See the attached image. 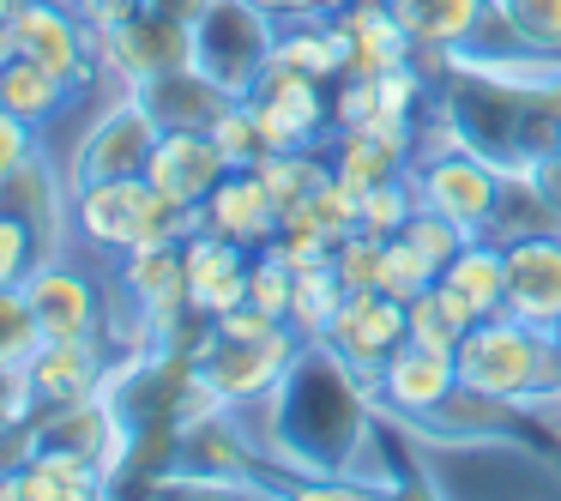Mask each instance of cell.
<instances>
[{"label":"cell","mask_w":561,"mask_h":501,"mask_svg":"<svg viewBox=\"0 0 561 501\" xmlns=\"http://www.w3.org/2000/svg\"><path fill=\"white\" fill-rule=\"evenodd\" d=\"M302 344L308 339L290 327V320L272 327V332H254V339H224V332H206L194 375L206 380L224 405H254V399H266V392L290 375V363H296Z\"/></svg>","instance_id":"5"},{"label":"cell","mask_w":561,"mask_h":501,"mask_svg":"<svg viewBox=\"0 0 561 501\" xmlns=\"http://www.w3.org/2000/svg\"><path fill=\"white\" fill-rule=\"evenodd\" d=\"M411 182H416V206L453 218L465 236H489V218H495V206H501L507 170L489 163L483 151L459 146V151H440V158H423L411 170Z\"/></svg>","instance_id":"7"},{"label":"cell","mask_w":561,"mask_h":501,"mask_svg":"<svg viewBox=\"0 0 561 501\" xmlns=\"http://www.w3.org/2000/svg\"><path fill=\"white\" fill-rule=\"evenodd\" d=\"M513 49L525 55H561V0H489Z\"/></svg>","instance_id":"32"},{"label":"cell","mask_w":561,"mask_h":501,"mask_svg":"<svg viewBox=\"0 0 561 501\" xmlns=\"http://www.w3.org/2000/svg\"><path fill=\"white\" fill-rule=\"evenodd\" d=\"M556 429H561V399H556Z\"/></svg>","instance_id":"49"},{"label":"cell","mask_w":561,"mask_h":501,"mask_svg":"<svg viewBox=\"0 0 561 501\" xmlns=\"http://www.w3.org/2000/svg\"><path fill=\"white\" fill-rule=\"evenodd\" d=\"M549 339H556V356H561V320H556V327H549Z\"/></svg>","instance_id":"48"},{"label":"cell","mask_w":561,"mask_h":501,"mask_svg":"<svg viewBox=\"0 0 561 501\" xmlns=\"http://www.w3.org/2000/svg\"><path fill=\"white\" fill-rule=\"evenodd\" d=\"M387 7L404 25L411 49H428V55L471 49L483 19H489V0H387Z\"/></svg>","instance_id":"23"},{"label":"cell","mask_w":561,"mask_h":501,"mask_svg":"<svg viewBox=\"0 0 561 501\" xmlns=\"http://www.w3.org/2000/svg\"><path fill=\"white\" fill-rule=\"evenodd\" d=\"M290 296H296V266H284L272 248H260L248 266V303L272 320H290Z\"/></svg>","instance_id":"36"},{"label":"cell","mask_w":561,"mask_h":501,"mask_svg":"<svg viewBox=\"0 0 561 501\" xmlns=\"http://www.w3.org/2000/svg\"><path fill=\"white\" fill-rule=\"evenodd\" d=\"M556 151H561V134H556Z\"/></svg>","instance_id":"50"},{"label":"cell","mask_w":561,"mask_h":501,"mask_svg":"<svg viewBox=\"0 0 561 501\" xmlns=\"http://www.w3.org/2000/svg\"><path fill=\"white\" fill-rule=\"evenodd\" d=\"M37 260H43L37 230H31V224L19 218V212H7V206H0V291H13V284H25Z\"/></svg>","instance_id":"38"},{"label":"cell","mask_w":561,"mask_h":501,"mask_svg":"<svg viewBox=\"0 0 561 501\" xmlns=\"http://www.w3.org/2000/svg\"><path fill=\"white\" fill-rule=\"evenodd\" d=\"M199 224L260 254V248L278 236V206H272V194H266V182H260V170H230V175H224V182L206 194V206H199Z\"/></svg>","instance_id":"20"},{"label":"cell","mask_w":561,"mask_h":501,"mask_svg":"<svg viewBox=\"0 0 561 501\" xmlns=\"http://www.w3.org/2000/svg\"><path fill=\"white\" fill-rule=\"evenodd\" d=\"M507 315L531 320V327L561 320V236L507 242Z\"/></svg>","instance_id":"18"},{"label":"cell","mask_w":561,"mask_h":501,"mask_svg":"<svg viewBox=\"0 0 561 501\" xmlns=\"http://www.w3.org/2000/svg\"><path fill=\"white\" fill-rule=\"evenodd\" d=\"M13 13H19V0H0V25H13Z\"/></svg>","instance_id":"47"},{"label":"cell","mask_w":561,"mask_h":501,"mask_svg":"<svg viewBox=\"0 0 561 501\" xmlns=\"http://www.w3.org/2000/svg\"><path fill=\"white\" fill-rule=\"evenodd\" d=\"M13 37H19V55H31L37 67L61 73L73 91L98 73V43H91L79 7H67V0H19Z\"/></svg>","instance_id":"10"},{"label":"cell","mask_w":561,"mask_h":501,"mask_svg":"<svg viewBox=\"0 0 561 501\" xmlns=\"http://www.w3.org/2000/svg\"><path fill=\"white\" fill-rule=\"evenodd\" d=\"M158 115L146 110L139 91H127L122 103L98 115V122L79 134L73 158H67V187H91V182H115V175H146L151 163V146H158Z\"/></svg>","instance_id":"6"},{"label":"cell","mask_w":561,"mask_h":501,"mask_svg":"<svg viewBox=\"0 0 561 501\" xmlns=\"http://www.w3.org/2000/svg\"><path fill=\"white\" fill-rule=\"evenodd\" d=\"M380 242H387V236L356 230V236H344V242L332 248V272L344 278V291H375V278H380Z\"/></svg>","instance_id":"39"},{"label":"cell","mask_w":561,"mask_h":501,"mask_svg":"<svg viewBox=\"0 0 561 501\" xmlns=\"http://www.w3.org/2000/svg\"><path fill=\"white\" fill-rule=\"evenodd\" d=\"M122 284L151 327H170L175 308H187V278H182V242H158V248H134L122 254Z\"/></svg>","instance_id":"24"},{"label":"cell","mask_w":561,"mask_h":501,"mask_svg":"<svg viewBox=\"0 0 561 501\" xmlns=\"http://www.w3.org/2000/svg\"><path fill=\"white\" fill-rule=\"evenodd\" d=\"M416 212V182L411 175H399V182H380L363 194V230L368 236H399L404 224H411Z\"/></svg>","instance_id":"37"},{"label":"cell","mask_w":561,"mask_h":501,"mask_svg":"<svg viewBox=\"0 0 561 501\" xmlns=\"http://www.w3.org/2000/svg\"><path fill=\"white\" fill-rule=\"evenodd\" d=\"M31 151H37V127H31L25 115H13L7 103H0V182H7V175H13L19 163L31 158Z\"/></svg>","instance_id":"41"},{"label":"cell","mask_w":561,"mask_h":501,"mask_svg":"<svg viewBox=\"0 0 561 501\" xmlns=\"http://www.w3.org/2000/svg\"><path fill=\"white\" fill-rule=\"evenodd\" d=\"M73 230L103 254H134L158 242H187L199 230V206H175L146 175H115L73 194Z\"/></svg>","instance_id":"3"},{"label":"cell","mask_w":561,"mask_h":501,"mask_svg":"<svg viewBox=\"0 0 561 501\" xmlns=\"http://www.w3.org/2000/svg\"><path fill=\"white\" fill-rule=\"evenodd\" d=\"M254 170H260V182H266L272 206H278V218H284V212H296L332 175V158H314V146H302V151H266Z\"/></svg>","instance_id":"30"},{"label":"cell","mask_w":561,"mask_h":501,"mask_svg":"<svg viewBox=\"0 0 561 501\" xmlns=\"http://www.w3.org/2000/svg\"><path fill=\"white\" fill-rule=\"evenodd\" d=\"M356 0H308V13H327V19H339V13H351Z\"/></svg>","instance_id":"46"},{"label":"cell","mask_w":561,"mask_h":501,"mask_svg":"<svg viewBox=\"0 0 561 501\" xmlns=\"http://www.w3.org/2000/svg\"><path fill=\"white\" fill-rule=\"evenodd\" d=\"M453 387H459V363H453V351H435V344H416V339H404L375 375V399L387 405V411H399L404 423L428 417Z\"/></svg>","instance_id":"15"},{"label":"cell","mask_w":561,"mask_h":501,"mask_svg":"<svg viewBox=\"0 0 561 501\" xmlns=\"http://www.w3.org/2000/svg\"><path fill=\"white\" fill-rule=\"evenodd\" d=\"M248 266H254V248H242V242H230V236L199 224L182 242L187 308H194L199 320H218V315H230L236 303H248Z\"/></svg>","instance_id":"12"},{"label":"cell","mask_w":561,"mask_h":501,"mask_svg":"<svg viewBox=\"0 0 561 501\" xmlns=\"http://www.w3.org/2000/svg\"><path fill=\"white\" fill-rule=\"evenodd\" d=\"M151 7H163V13H170V19H182V25H194V19L206 13L211 0H151Z\"/></svg>","instance_id":"45"},{"label":"cell","mask_w":561,"mask_h":501,"mask_svg":"<svg viewBox=\"0 0 561 501\" xmlns=\"http://www.w3.org/2000/svg\"><path fill=\"white\" fill-rule=\"evenodd\" d=\"M440 278L459 284L483 315H507V248L489 242V236H471V242L440 266Z\"/></svg>","instance_id":"27"},{"label":"cell","mask_w":561,"mask_h":501,"mask_svg":"<svg viewBox=\"0 0 561 501\" xmlns=\"http://www.w3.org/2000/svg\"><path fill=\"white\" fill-rule=\"evenodd\" d=\"M278 61L314 73L320 86H327V79H344V31H339V19H327V13L284 19L278 25Z\"/></svg>","instance_id":"26"},{"label":"cell","mask_w":561,"mask_h":501,"mask_svg":"<svg viewBox=\"0 0 561 501\" xmlns=\"http://www.w3.org/2000/svg\"><path fill=\"white\" fill-rule=\"evenodd\" d=\"M98 61L110 67L127 91H139V86H151V79L175 73V67H194V25H182V19H170L163 7L139 0L134 19H122L110 37H98Z\"/></svg>","instance_id":"8"},{"label":"cell","mask_w":561,"mask_h":501,"mask_svg":"<svg viewBox=\"0 0 561 501\" xmlns=\"http://www.w3.org/2000/svg\"><path fill=\"white\" fill-rule=\"evenodd\" d=\"M206 134L218 139V151L230 158V170H254V163L266 158V139H260V122H254V110H248V98L224 103L218 122H211Z\"/></svg>","instance_id":"34"},{"label":"cell","mask_w":561,"mask_h":501,"mask_svg":"<svg viewBox=\"0 0 561 501\" xmlns=\"http://www.w3.org/2000/svg\"><path fill=\"white\" fill-rule=\"evenodd\" d=\"M339 31H344V79H375L387 67L411 61V37H404L387 0H356L351 13H339Z\"/></svg>","instance_id":"21"},{"label":"cell","mask_w":561,"mask_h":501,"mask_svg":"<svg viewBox=\"0 0 561 501\" xmlns=\"http://www.w3.org/2000/svg\"><path fill=\"white\" fill-rule=\"evenodd\" d=\"M25 375H31V392H37L43 411L98 399V387H103L98 339H43L37 356L25 363Z\"/></svg>","instance_id":"19"},{"label":"cell","mask_w":561,"mask_h":501,"mask_svg":"<svg viewBox=\"0 0 561 501\" xmlns=\"http://www.w3.org/2000/svg\"><path fill=\"white\" fill-rule=\"evenodd\" d=\"M404 151H392V146H380L375 134H363V127H339V146H332V175L339 182H351L356 194H368V187H380V182H399L404 175Z\"/></svg>","instance_id":"29"},{"label":"cell","mask_w":561,"mask_h":501,"mask_svg":"<svg viewBox=\"0 0 561 501\" xmlns=\"http://www.w3.org/2000/svg\"><path fill=\"white\" fill-rule=\"evenodd\" d=\"M368 115H380V91H375V79H344L339 103H332V122H339V127H363Z\"/></svg>","instance_id":"42"},{"label":"cell","mask_w":561,"mask_h":501,"mask_svg":"<svg viewBox=\"0 0 561 501\" xmlns=\"http://www.w3.org/2000/svg\"><path fill=\"white\" fill-rule=\"evenodd\" d=\"M459 363V380L495 392V399H513L525 411L561 399V356L549 327H531L519 315H483L453 351Z\"/></svg>","instance_id":"2"},{"label":"cell","mask_w":561,"mask_h":501,"mask_svg":"<svg viewBox=\"0 0 561 501\" xmlns=\"http://www.w3.org/2000/svg\"><path fill=\"white\" fill-rule=\"evenodd\" d=\"M320 344L339 351L344 363L375 387L380 363L404 344V303H399V296H387V291H351L339 303V315H332V327L320 332Z\"/></svg>","instance_id":"11"},{"label":"cell","mask_w":561,"mask_h":501,"mask_svg":"<svg viewBox=\"0 0 561 501\" xmlns=\"http://www.w3.org/2000/svg\"><path fill=\"white\" fill-rule=\"evenodd\" d=\"M0 206L19 212V218L37 230L43 260H61V230H73V187H67V175H55L49 163H43V151H31V158L0 182Z\"/></svg>","instance_id":"17"},{"label":"cell","mask_w":561,"mask_h":501,"mask_svg":"<svg viewBox=\"0 0 561 501\" xmlns=\"http://www.w3.org/2000/svg\"><path fill=\"white\" fill-rule=\"evenodd\" d=\"M404 339L435 344V351H459V339H465V332L453 327V315L440 308V296H435V291H423L416 303H404Z\"/></svg>","instance_id":"40"},{"label":"cell","mask_w":561,"mask_h":501,"mask_svg":"<svg viewBox=\"0 0 561 501\" xmlns=\"http://www.w3.org/2000/svg\"><path fill=\"white\" fill-rule=\"evenodd\" d=\"M110 489V471H103L91 453L79 447H61V441H31L25 465L0 477V496L7 501H91Z\"/></svg>","instance_id":"14"},{"label":"cell","mask_w":561,"mask_h":501,"mask_svg":"<svg viewBox=\"0 0 561 501\" xmlns=\"http://www.w3.org/2000/svg\"><path fill=\"white\" fill-rule=\"evenodd\" d=\"M37 344H43V327H37V315H31V303H25V291H0V368H25L31 356H37Z\"/></svg>","instance_id":"35"},{"label":"cell","mask_w":561,"mask_h":501,"mask_svg":"<svg viewBox=\"0 0 561 501\" xmlns=\"http://www.w3.org/2000/svg\"><path fill=\"white\" fill-rule=\"evenodd\" d=\"M224 175H230V158L218 151V139L206 127H163L146 163V182L158 194H170L175 206H206V194Z\"/></svg>","instance_id":"13"},{"label":"cell","mask_w":561,"mask_h":501,"mask_svg":"<svg viewBox=\"0 0 561 501\" xmlns=\"http://www.w3.org/2000/svg\"><path fill=\"white\" fill-rule=\"evenodd\" d=\"M248 7H260V13L278 19V25H284V19H302L308 13V0H248Z\"/></svg>","instance_id":"44"},{"label":"cell","mask_w":561,"mask_h":501,"mask_svg":"<svg viewBox=\"0 0 561 501\" xmlns=\"http://www.w3.org/2000/svg\"><path fill=\"white\" fill-rule=\"evenodd\" d=\"M19 291H25L43 339H98V327H103L98 291H91V278L73 272L67 260H37Z\"/></svg>","instance_id":"16"},{"label":"cell","mask_w":561,"mask_h":501,"mask_svg":"<svg viewBox=\"0 0 561 501\" xmlns=\"http://www.w3.org/2000/svg\"><path fill=\"white\" fill-rule=\"evenodd\" d=\"M139 98H146V110L158 115V127H211L218 110L230 103L199 67H175V73L151 79V86H139Z\"/></svg>","instance_id":"25"},{"label":"cell","mask_w":561,"mask_h":501,"mask_svg":"<svg viewBox=\"0 0 561 501\" xmlns=\"http://www.w3.org/2000/svg\"><path fill=\"white\" fill-rule=\"evenodd\" d=\"M272 55H278V19H266L248 0H211L194 19V67L224 98H248Z\"/></svg>","instance_id":"4"},{"label":"cell","mask_w":561,"mask_h":501,"mask_svg":"<svg viewBox=\"0 0 561 501\" xmlns=\"http://www.w3.org/2000/svg\"><path fill=\"white\" fill-rule=\"evenodd\" d=\"M67 98H73V86L61 73H49V67H37L31 55H13V61L0 67V103L13 115H25L31 127L55 122L67 110Z\"/></svg>","instance_id":"28"},{"label":"cell","mask_w":561,"mask_h":501,"mask_svg":"<svg viewBox=\"0 0 561 501\" xmlns=\"http://www.w3.org/2000/svg\"><path fill=\"white\" fill-rule=\"evenodd\" d=\"M519 411H525V405L495 399V392L459 380V387H453L428 417H416L411 429H423L428 441H447V447H465V441H495V435H507V423H513Z\"/></svg>","instance_id":"22"},{"label":"cell","mask_w":561,"mask_h":501,"mask_svg":"<svg viewBox=\"0 0 561 501\" xmlns=\"http://www.w3.org/2000/svg\"><path fill=\"white\" fill-rule=\"evenodd\" d=\"M435 278H440V266H435V260H428L404 230L380 242V278H375V291L399 296V303H416L423 291H435Z\"/></svg>","instance_id":"33"},{"label":"cell","mask_w":561,"mask_h":501,"mask_svg":"<svg viewBox=\"0 0 561 501\" xmlns=\"http://www.w3.org/2000/svg\"><path fill=\"white\" fill-rule=\"evenodd\" d=\"M344 278L332 272V254L314 260V266H296V296H290V327L302 332V339H320V332L332 327V315H339L344 303Z\"/></svg>","instance_id":"31"},{"label":"cell","mask_w":561,"mask_h":501,"mask_svg":"<svg viewBox=\"0 0 561 501\" xmlns=\"http://www.w3.org/2000/svg\"><path fill=\"white\" fill-rule=\"evenodd\" d=\"M248 110H254V122H260L266 151H302V146H314L320 127H327L320 79L302 73V67H290V61H278V55H272V67L260 73V86L248 91Z\"/></svg>","instance_id":"9"},{"label":"cell","mask_w":561,"mask_h":501,"mask_svg":"<svg viewBox=\"0 0 561 501\" xmlns=\"http://www.w3.org/2000/svg\"><path fill=\"white\" fill-rule=\"evenodd\" d=\"M519 175L537 187V194H543V206H556V212H561V151H543V158H531Z\"/></svg>","instance_id":"43"},{"label":"cell","mask_w":561,"mask_h":501,"mask_svg":"<svg viewBox=\"0 0 561 501\" xmlns=\"http://www.w3.org/2000/svg\"><path fill=\"white\" fill-rule=\"evenodd\" d=\"M266 405L272 447L284 465H296L302 477H356V459L375 441V387L339 351L308 339L290 375L266 392Z\"/></svg>","instance_id":"1"}]
</instances>
